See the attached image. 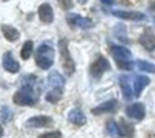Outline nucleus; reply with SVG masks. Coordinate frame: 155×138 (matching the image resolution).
<instances>
[{
	"label": "nucleus",
	"instance_id": "nucleus-8",
	"mask_svg": "<svg viewBox=\"0 0 155 138\" xmlns=\"http://www.w3.org/2000/svg\"><path fill=\"white\" fill-rule=\"evenodd\" d=\"M3 68H5L6 71L13 73V74L14 73H19V70H20L19 63L16 61L14 56L10 51H7V53L3 54Z\"/></svg>",
	"mask_w": 155,
	"mask_h": 138
},
{
	"label": "nucleus",
	"instance_id": "nucleus-16",
	"mask_svg": "<svg viewBox=\"0 0 155 138\" xmlns=\"http://www.w3.org/2000/svg\"><path fill=\"white\" fill-rule=\"evenodd\" d=\"M117 107V101L115 100H110V101H105L103 104L97 105L95 108H93V114H103V113H111L114 111Z\"/></svg>",
	"mask_w": 155,
	"mask_h": 138
},
{
	"label": "nucleus",
	"instance_id": "nucleus-18",
	"mask_svg": "<svg viewBox=\"0 0 155 138\" xmlns=\"http://www.w3.org/2000/svg\"><path fill=\"white\" fill-rule=\"evenodd\" d=\"M48 84L53 88H61L64 86V77L61 76L58 71H51L48 74Z\"/></svg>",
	"mask_w": 155,
	"mask_h": 138
},
{
	"label": "nucleus",
	"instance_id": "nucleus-3",
	"mask_svg": "<svg viewBox=\"0 0 155 138\" xmlns=\"http://www.w3.org/2000/svg\"><path fill=\"white\" fill-rule=\"evenodd\" d=\"M60 56H61V66L64 68V71L67 74H73L74 73V61H73L70 53L67 50L66 40H60Z\"/></svg>",
	"mask_w": 155,
	"mask_h": 138
},
{
	"label": "nucleus",
	"instance_id": "nucleus-13",
	"mask_svg": "<svg viewBox=\"0 0 155 138\" xmlns=\"http://www.w3.org/2000/svg\"><path fill=\"white\" fill-rule=\"evenodd\" d=\"M148 84H150V78L147 76H137L135 78H134V95H135V97L141 95L142 90H144Z\"/></svg>",
	"mask_w": 155,
	"mask_h": 138
},
{
	"label": "nucleus",
	"instance_id": "nucleus-14",
	"mask_svg": "<svg viewBox=\"0 0 155 138\" xmlns=\"http://www.w3.org/2000/svg\"><path fill=\"white\" fill-rule=\"evenodd\" d=\"M68 120H70V123H73L74 125H84V124L87 123V118H85L84 113L78 108L71 110L70 113H68Z\"/></svg>",
	"mask_w": 155,
	"mask_h": 138
},
{
	"label": "nucleus",
	"instance_id": "nucleus-4",
	"mask_svg": "<svg viewBox=\"0 0 155 138\" xmlns=\"http://www.w3.org/2000/svg\"><path fill=\"white\" fill-rule=\"evenodd\" d=\"M125 114H127L130 118L141 121V120L145 117V105L142 104V103H134V104H131V105H128L127 107Z\"/></svg>",
	"mask_w": 155,
	"mask_h": 138
},
{
	"label": "nucleus",
	"instance_id": "nucleus-2",
	"mask_svg": "<svg viewBox=\"0 0 155 138\" xmlns=\"http://www.w3.org/2000/svg\"><path fill=\"white\" fill-rule=\"evenodd\" d=\"M36 100L37 97L34 94L33 86H27V84H24V87H21L13 95V103L17 105H34Z\"/></svg>",
	"mask_w": 155,
	"mask_h": 138
},
{
	"label": "nucleus",
	"instance_id": "nucleus-25",
	"mask_svg": "<svg viewBox=\"0 0 155 138\" xmlns=\"http://www.w3.org/2000/svg\"><path fill=\"white\" fill-rule=\"evenodd\" d=\"M38 138H61L60 131H51V133H44L41 135H38Z\"/></svg>",
	"mask_w": 155,
	"mask_h": 138
},
{
	"label": "nucleus",
	"instance_id": "nucleus-26",
	"mask_svg": "<svg viewBox=\"0 0 155 138\" xmlns=\"http://www.w3.org/2000/svg\"><path fill=\"white\" fill-rule=\"evenodd\" d=\"M58 3L64 10H68L73 7V0H58Z\"/></svg>",
	"mask_w": 155,
	"mask_h": 138
},
{
	"label": "nucleus",
	"instance_id": "nucleus-17",
	"mask_svg": "<svg viewBox=\"0 0 155 138\" xmlns=\"http://www.w3.org/2000/svg\"><path fill=\"white\" fill-rule=\"evenodd\" d=\"M120 87H121V90H122L124 98H125V100H131L134 93H132L131 86H130V78H128V76L120 77Z\"/></svg>",
	"mask_w": 155,
	"mask_h": 138
},
{
	"label": "nucleus",
	"instance_id": "nucleus-7",
	"mask_svg": "<svg viewBox=\"0 0 155 138\" xmlns=\"http://www.w3.org/2000/svg\"><path fill=\"white\" fill-rule=\"evenodd\" d=\"M111 53L115 57L117 63H122V61H131L132 54L128 48L122 47V46H111Z\"/></svg>",
	"mask_w": 155,
	"mask_h": 138
},
{
	"label": "nucleus",
	"instance_id": "nucleus-19",
	"mask_svg": "<svg viewBox=\"0 0 155 138\" xmlns=\"http://www.w3.org/2000/svg\"><path fill=\"white\" fill-rule=\"evenodd\" d=\"M118 131H120V135H121V137L130 138L134 135V127H132L131 124H128L125 120L120 121V124H118Z\"/></svg>",
	"mask_w": 155,
	"mask_h": 138
},
{
	"label": "nucleus",
	"instance_id": "nucleus-22",
	"mask_svg": "<svg viewBox=\"0 0 155 138\" xmlns=\"http://www.w3.org/2000/svg\"><path fill=\"white\" fill-rule=\"evenodd\" d=\"M31 53H33V41H30V40H28V41H26V43L23 44L20 56H21V58L27 60V58L31 56Z\"/></svg>",
	"mask_w": 155,
	"mask_h": 138
},
{
	"label": "nucleus",
	"instance_id": "nucleus-29",
	"mask_svg": "<svg viewBox=\"0 0 155 138\" xmlns=\"http://www.w3.org/2000/svg\"><path fill=\"white\" fill-rule=\"evenodd\" d=\"M78 2H80V3H85V2H87V0H78Z\"/></svg>",
	"mask_w": 155,
	"mask_h": 138
},
{
	"label": "nucleus",
	"instance_id": "nucleus-10",
	"mask_svg": "<svg viewBox=\"0 0 155 138\" xmlns=\"http://www.w3.org/2000/svg\"><path fill=\"white\" fill-rule=\"evenodd\" d=\"M140 43H141L142 47L147 48L148 51L155 50V36H154V33H152L150 29H147L145 31L141 34V37H140Z\"/></svg>",
	"mask_w": 155,
	"mask_h": 138
},
{
	"label": "nucleus",
	"instance_id": "nucleus-21",
	"mask_svg": "<svg viewBox=\"0 0 155 138\" xmlns=\"http://www.w3.org/2000/svg\"><path fill=\"white\" fill-rule=\"evenodd\" d=\"M137 67H138L141 71L155 73V64L148 63V61H145V60H138V61H137Z\"/></svg>",
	"mask_w": 155,
	"mask_h": 138
},
{
	"label": "nucleus",
	"instance_id": "nucleus-15",
	"mask_svg": "<svg viewBox=\"0 0 155 138\" xmlns=\"http://www.w3.org/2000/svg\"><path fill=\"white\" fill-rule=\"evenodd\" d=\"M2 33L6 37V40H9V41H17L20 37L19 30L14 29L13 26H9V24H3L2 26Z\"/></svg>",
	"mask_w": 155,
	"mask_h": 138
},
{
	"label": "nucleus",
	"instance_id": "nucleus-11",
	"mask_svg": "<svg viewBox=\"0 0 155 138\" xmlns=\"http://www.w3.org/2000/svg\"><path fill=\"white\" fill-rule=\"evenodd\" d=\"M113 15L115 17L125 20H134V21H140V20H145V15H142L140 12H124V10H114Z\"/></svg>",
	"mask_w": 155,
	"mask_h": 138
},
{
	"label": "nucleus",
	"instance_id": "nucleus-24",
	"mask_svg": "<svg viewBox=\"0 0 155 138\" xmlns=\"http://www.w3.org/2000/svg\"><path fill=\"white\" fill-rule=\"evenodd\" d=\"M10 117H12V113H10V110L7 107H3L2 111H0V120H3V121H9Z\"/></svg>",
	"mask_w": 155,
	"mask_h": 138
},
{
	"label": "nucleus",
	"instance_id": "nucleus-9",
	"mask_svg": "<svg viewBox=\"0 0 155 138\" xmlns=\"http://www.w3.org/2000/svg\"><path fill=\"white\" fill-rule=\"evenodd\" d=\"M48 124H51V118L50 117H46V115H36V117H31L26 121V127L27 128H43Z\"/></svg>",
	"mask_w": 155,
	"mask_h": 138
},
{
	"label": "nucleus",
	"instance_id": "nucleus-5",
	"mask_svg": "<svg viewBox=\"0 0 155 138\" xmlns=\"http://www.w3.org/2000/svg\"><path fill=\"white\" fill-rule=\"evenodd\" d=\"M67 21L70 26H77L80 29H91L93 27V21L87 17H81L80 15H75V13H71V15L67 16Z\"/></svg>",
	"mask_w": 155,
	"mask_h": 138
},
{
	"label": "nucleus",
	"instance_id": "nucleus-27",
	"mask_svg": "<svg viewBox=\"0 0 155 138\" xmlns=\"http://www.w3.org/2000/svg\"><path fill=\"white\" fill-rule=\"evenodd\" d=\"M101 2H103L104 5H108V6L113 5V3H114V0H101Z\"/></svg>",
	"mask_w": 155,
	"mask_h": 138
},
{
	"label": "nucleus",
	"instance_id": "nucleus-20",
	"mask_svg": "<svg viewBox=\"0 0 155 138\" xmlns=\"http://www.w3.org/2000/svg\"><path fill=\"white\" fill-rule=\"evenodd\" d=\"M61 88H53L51 91H48L47 94H46V100L50 101V103H57V101L61 98Z\"/></svg>",
	"mask_w": 155,
	"mask_h": 138
},
{
	"label": "nucleus",
	"instance_id": "nucleus-1",
	"mask_svg": "<svg viewBox=\"0 0 155 138\" xmlns=\"http://www.w3.org/2000/svg\"><path fill=\"white\" fill-rule=\"evenodd\" d=\"M36 63L43 70H47L54 63V50L48 44H41L36 50Z\"/></svg>",
	"mask_w": 155,
	"mask_h": 138
},
{
	"label": "nucleus",
	"instance_id": "nucleus-12",
	"mask_svg": "<svg viewBox=\"0 0 155 138\" xmlns=\"http://www.w3.org/2000/svg\"><path fill=\"white\" fill-rule=\"evenodd\" d=\"M38 17L41 20L43 23H51L54 20V13H53V9L51 6L44 3L38 7Z\"/></svg>",
	"mask_w": 155,
	"mask_h": 138
},
{
	"label": "nucleus",
	"instance_id": "nucleus-28",
	"mask_svg": "<svg viewBox=\"0 0 155 138\" xmlns=\"http://www.w3.org/2000/svg\"><path fill=\"white\" fill-rule=\"evenodd\" d=\"M3 137V128H2V125H0V138Z\"/></svg>",
	"mask_w": 155,
	"mask_h": 138
},
{
	"label": "nucleus",
	"instance_id": "nucleus-23",
	"mask_svg": "<svg viewBox=\"0 0 155 138\" xmlns=\"http://www.w3.org/2000/svg\"><path fill=\"white\" fill-rule=\"evenodd\" d=\"M107 131H108V134L111 135V137H118L120 135V131H118V125L114 121H108L107 123Z\"/></svg>",
	"mask_w": 155,
	"mask_h": 138
},
{
	"label": "nucleus",
	"instance_id": "nucleus-30",
	"mask_svg": "<svg viewBox=\"0 0 155 138\" xmlns=\"http://www.w3.org/2000/svg\"><path fill=\"white\" fill-rule=\"evenodd\" d=\"M154 26H155V17H154Z\"/></svg>",
	"mask_w": 155,
	"mask_h": 138
},
{
	"label": "nucleus",
	"instance_id": "nucleus-6",
	"mask_svg": "<svg viewBox=\"0 0 155 138\" xmlns=\"http://www.w3.org/2000/svg\"><path fill=\"white\" fill-rule=\"evenodd\" d=\"M107 70H110V63H108L107 58H104V57H98L91 64V76H94V77L103 76Z\"/></svg>",
	"mask_w": 155,
	"mask_h": 138
}]
</instances>
